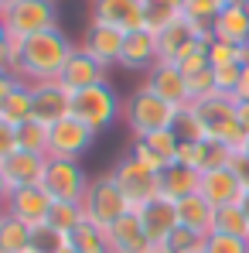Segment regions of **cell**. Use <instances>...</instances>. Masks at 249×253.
I'll return each instance as SVG.
<instances>
[{"label": "cell", "mask_w": 249, "mask_h": 253, "mask_svg": "<svg viewBox=\"0 0 249 253\" xmlns=\"http://www.w3.org/2000/svg\"><path fill=\"white\" fill-rule=\"evenodd\" d=\"M14 3H17V0H0V14H3L7 7H14Z\"/></svg>", "instance_id": "obj_47"}, {"label": "cell", "mask_w": 249, "mask_h": 253, "mask_svg": "<svg viewBox=\"0 0 249 253\" xmlns=\"http://www.w3.org/2000/svg\"><path fill=\"white\" fill-rule=\"evenodd\" d=\"M7 195H10V185H7V174H3V168H0V206H3Z\"/></svg>", "instance_id": "obj_45"}, {"label": "cell", "mask_w": 249, "mask_h": 253, "mask_svg": "<svg viewBox=\"0 0 249 253\" xmlns=\"http://www.w3.org/2000/svg\"><path fill=\"white\" fill-rule=\"evenodd\" d=\"M3 215H7V212H3V206H0V222H3Z\"/></svg>", "instance_id": "obj_49"}, {"label": "cell", "mask_w": 249, "mask_h": 253, "mask_svg": "<svg viewBox=\"0 0 249 253\" xmlns=\"http://www.w3.org/2000/svg\"><path fill=\"white\" fill-rule=\"evenodd\" d=\"M212 38L229 44H246L249 42V14L246 7H222V14L212 21Z\"/></svg>", "instance_id": "obj_25"}, {"label": "cell", "mask_w": 249, "mask_h": 253, "mask_svg": "<svg viewBox=\"0 0 249 253\" xmlns=\"http://www.w3.org/2000/svg\"><path fill=\"white\" fill-rule=\"evenodd\" d=\"M212 92H215V76H212V69L188 76V99H191V103L205 99V96H212Z\"/></svg>", "instance_id": "obj_38"}, {"label": "cell", "mask_w": 249, "mask_h": 253, "mask_svg": "<svg viewBox=\"0 0 249 253\" xmlns=\"http://www.w3.org/2000/svg\"><path fill=\"white\" fill-rule=\"evenodd\" d=\"M154 62H161V55H157V35H150L147 28L130 31L123 42V51H120V65L130 69V72H137V69L150 72Z\"/></svg>", "instance_id": "obj_22"}, {"label": "cell", "mask_w": 249, "mask_h": 253, "mask_svg": "<svg viewBox=\"0 0 249 253\" xmlns=\"http://www.w3.org/2000/svg\"><path fill=\"white\" fill-rule=\"evenodd\" d=\"M229 168L236 171V178H239V185L249 192V151H232V161H229Z\"/></svg>", "instance_id": "obj_40"}, {"label": "cell", "mask_w": 249, "mask_h": 253, "mask_svg": "<svg viewBox=\"0 0 249 253\" xmlns=\"http://www.w3.org/2000/svg\"><path fill=\"white\" fill-rule=\"evenodd\" d=\"M55 0H17L14 7H7L0 17H3V24H7V31H10V38L14 42H28V38H35V35H41L48 28H55Z\"/></svg>", "instance_id": "obj_7"}, {"label": "cell", "mask_w": 249, "mask_h": 253, "mask_svg": "<svg viewBox=\"0 0 249 253\" xmlns=\"http://www.w3.org/2000/svg\"><path fill=\"white\" fill-rule=\"evenodd\" d=\"M75 48L79 44H72V38L55 24V28H48V31H41V35H35V38H28L21 44L17 76L24 83H55Z\"/></svg>", "instance_id": "obj_1"}, {"label": "cell", "mask_w": 249, "mask_h": 253, "mask_svg": "<svg viewBox=\"0 0 249 253\" xmlns=\"http://www.w3.org/2000/svg\"><path fill=\"white\" fill-rule=\"evenodd\" d=\"M181 110L164 103L161 96L147 92V89H137L126 103V124L133 130V137H150L157 130H174L178 126Z\"/></svg>", "instance_id": "obj_4"}, {"label": "cell", "mask_w": 249, "mask_h": 253, "mask_svg": "<svg viewBox=\"0 0 249 253\" xmlns=\"http://www.w3.org/2000/svg\"><path fill=\"white\" fill-rule=\"evenodd\" d=\"M113 174V181H116V188L123 192V199L130 202V209L137 212L140 206H147L150 199H157L161 195V174L157 171H150L143 161H137L133 154H126L116 161V168L109 171Z\"/></svg>", "instance_id": "obj_6"}, {"label": "cell", "mask_w": 249, "mask_h": 253, "mask_svg": "<svg viewBox=\"0 0 249 253\" xmlns=\"http://www.w3.org/2000/svg\"><path fill=\"white\" fill-rule=\"evenodd\" d=\"M137 215H140V222H143L147 240H150L157 250L171 240V233L181 226V222H178V202H174V199H167V195L150 199L147 206H140V209H137Z\"/></svg>", "instance_id": "obj_14"}, {"label": "cell", "mask_w": 249, "mask_h": 253, "mask_svg": "<svg viewBox=\"0 0 249 253\" xmlns=\"http://www.w3.org/2000/svg\"><path fill=\"white\" fill-rule=\"evenodd\" d=\"M51 144V126L41 120H24L17 126V151H31V154H48Z\"/></svg>", "instance_id": "obj_30"}, {"label": "cell", "mask_w": 249, "mask_h": 253, "mask_svg": "<svg viewBox=\"0 0 249 253\" xmlns=\"http://www.w3.org/2000/svg\"><path fill=\"white\" fill-rule=\"evenodd\" d=\"M212 76H215V92H222V96H236L243 69H239V65H222V69H212Z\"/></svg>", "instance_id": "obj_37"}, {"label": "cell", "mask_w": 249, "mask_h": 253, "mask_svg": "<svg viewBox=\"0 0 249 253\" xmlns=\"http://www.w3.org/2000/svg\"><path fill=\"white\" fill-rule=\"evenodd\" d=\"M198 185H202V171L188 168V165H181V161H174V165H167V168L161 171V195L174 199V202L195 195Z\"/></svg>", "instance_id": "obj_24"}, {"label": "cell", "mask_w": 249, "mask_h": 253, "mask_svg": "<svg viewBox=\"0 0 249 253\" xmlns=\"http://www.w3.org/2000/svg\"><path fill=\"white\" fill-rule=\"evenodd\" d=\"M140 89H147V92L161 96L164 103L178 106V110H184V106L191 103V99H188V76H184L174 62H154Z\"/></svg>", "instance_id": "obj_11"}, {"label": "cell", "mask_w": 249, "mask_h": 253, "mask_svg": "<svg viewBox=\"0 0 249 253\" xmlns=\"http://www.w3.org/2000/svg\"><path fill=\"white\" fill-rule=\"evenodd\" d=\"M79 222H85L82 202H51V212H48V226H55V229H62V233H72Z\"/></svg>", "instance_id": "obj_33"}, {"label": "cell", "mask_w": 249, "mask_h": 253, "mask_svg": "<svg viewBox=\"0 0 249 253\" xmlns=\"http://www.w3.org/2000/svg\"><path fill=\"white\" fill-rule=\"evenodd\" d=\"M205 253H249V240L229 236V233H212L205 240Z\"/></svg>", "instance_id": "obj_36"}, {"label": "cell", "mask_w": 249, "mask_h": 253, "mask_svg": "<svg viewBox=\"0 0 249 253\" xmlns=\"http://www.w3.org/2000/svg\"><path fill=\"white\" fill-rule=\"evenodd\" d=\"M82 209H85V219L99 229H109L116 219H123L130 212V202L123 199V192L116 188L113 174H99L89 181L85 188V199H82Z\"/></svg>", "instance_id": "obj_5"}, {"label": "cell", "mask_w": 249, "mask_h": 253, "mask_svg": "<svg viewBox=\"0 0 249 253\" xmlns=\"http://www.w3.org/2000/svg\"><path fill=\"white\" fill-rule=\"evenodd\" d=\"M69 106H72V92L58 83H31V120H41V124H58L69 117Z\"/></svg>", "instance_id": "obj_15"}, {"label": "cell", "mask_w": 249, "mask_h": 253, "mask_svg": "<svg viewBox=\"0 0 249 253\" xmlns=\"http://www.w3.org/2000/svg\"><path fill=\"white\" fill-rule=\"evenodd\" d=\"M215 233H229V236L249 240V215L243 209V202H232V206L215 209Z\"/></svg>", "instance_id": "obj_29"}, {"label": "cell", "mask_w": 249, "mask_h": 253, "mask_svg": "<svg viewBox=\"0 0 249 253\" xmlns=\"http://www.w3.org/2000/svg\"><path fill=\"white\" fill-rule=\"evenodd\" d=\"M0 117L7 120V124L21 126L24 120H31V83H21L14 85V92L3 99V106H0Z\"/></svg>", "instance_id": "obj_28"}, {"label": "cell", "mask_w": 249, "mask_h": 253, "mask_svg": "<svg viewBox=\"0 0 249 253\" xmlns=\"http://www.w3.org/2000/svg\"><path fill=\"white\" fill-rule=\"evenodd\" d=\"M246 14H249V0H246Z\"/></svg>", "instance_id": "obj_50"}, {"label": "cell", "mask_w": 249, "mask_h": 253, "mask_svg": "<svg viewBox=\"0 0 249 253\" xmlns=\"http://www.w3.org/2000/svg\"><path fill=\"white\" fill-rule=\"evenodd\" d=\"M205 240L208 236H198V233L178 226V229L171 233V240L161 247V253H205Z\"/></svg>", "instance_id": "obj_34"}, {"label": "cell", "mask_w": 249, "mask_h": 253, "mask_svg": "<svg viewBox=\"0 0 249 253\" xmlns=\"http://www.w3.org/2000/svg\"><path fill=\"white\" fill-rule=\"evenodd\" d=\"M3 212L24 226H44L48 222V212H51V199L41 185H31V188H14L7 199H3Z\"/></svg>", "instance_id": "obj_13"}, {"label": "cell", "mask_w": 249, "mask_h": 253, "mask_svg": "<svg viewBox=\"0 0 249 253\" xmlns=\"http://www.w3.org/2000/svg\"><path fill=\"white\" fill-rule=\"evenodd\" d=\"M123 103L116 96V89L109 83L89 85V89H79L72 92V106H69V117H75L79 124H85L89 130L103 133L106 126H113V120L120 117Z\"/></svg>", "instance_id": "obj_3"}, {"label": "cell", "mask_w": 249, "mask_h": 253, "mask_svg": "<svg viewBox=\"0 0 249 253\" xmlns=\"http://www.w3.org/2000/svg\"><path fill=\"white\" fill-rule=\"evenodd\" d=\"M198 195H205L215 209H222V206L243 202L246 188L239 185V178H236V171H232V168H215V171H202Z\"/></svg>", "instance_id": "obj_19"}, {"label": "cell", "mask_w": 249, "mask_h": 253, "mask_svg": "<svg viewBox=\"0 0 249 253\" xmlns=\"http://www.w3.org/2000/svg\"><path fill=\"white\" fill-rule=\"evenodd\" d=\"M89 174L82 171L79 161H62V158H48L41 188L48 192L51 202H82L85 188H89Z\"/></svg>", "instance_id": "obj_9"}, {"label": "cell", "mask_w": 249, "mask_h": 253, "mask_svg": "<svg viewBox=\"0 0 249 253\" xmlns=\"http://www.w3.org/2000/svg\"><path fill=\"white\" fill-rule=\"evenodd\" d=\"M236 99H249V65H243V76H239V89H236Z\"/></svg>", "instance_id": "obj_44"}, {"label": "cell", "mask_w": 249, "mask_h": 253, "mask_svg": "<svg viewBox=\"0 0 249 253\" xmlns=\"http://www.w3.org/2000/svg\"><path fill=\"white\" fill-rule=\"evenodd\" d=\"M92 21L109 24L116 31H140L143 28V0H92Z\"/></svg>", "instance_id": "obj_16"}, {"label": "cell", "mask_w": 249, "mask_h": 253, "mask_svg": "<svg viewBox=\"0 0 249 253\" xmlns=\"http://www.w3.org/2000/svg\"><path fill=\"white\" fill-rule=\"evenodd\" d=\"M17 83H21V76L0 65V106H3V99H7V96L14 92V85H17Z\"/></svg>", "instance_id": "obj_41"}, {"label": "cell", "mask_w": 249, "mask_h": 253, "mask_svg": "<svg viewBox=\"0 0 249 253\" xmlns=\"http://www.w3.org/2000/svg\"><path fill=\"white\" fill-rule=\"evenodd\" d=\"M31 250V226L3 215L0 222V253H28Z\"/></svg>", "instance_id": "obj_31"}, {"label": "cell", "mask_w": 249, "mask_h": 253, "mask_svg": "<svg viewBox=\"0 0 249 253\" xmlns=\"http://www.w3.org/2000/svg\"><path fill=\"white\" fill-rule=\"evenodd\" d=\"M96 144V130L79 124L75 117H65L58 124H51V144H48V158H62V161H79L85 151Z\"/></svg>", "instance_id": "obj_10"}, {"label": "cell", "mask_w": 249, "mask_h": 253, "mask_svg": "<svg viewBox=\"0 0 249 253\" xmlns=\"http://www.w3.org/2000/svg\"><path fill=\"white\" fill-rule=\"evenodd\" d=\"M106 240H109V253H161L147 240L143 222H140V215L133 209L106 229Z\"/></svg>", "instance_id": "obj_18"}, {"label": "cell", "mask_w": 249, "mask_h": 253, "mask_svg": "<svg viewBox=\"0 0 249 253\" xmlns=\"http://www.w3.org/2000/svg\"><path fill=\"white\" fill-rule=\"evenodd\" d=\"M14 151H17V126L7 124V120L0 117V165H3Z\"/></svg>", "instance_id": "obj_39"}, {"label": "cell", "mask_w": 249, "mask_h": 253, "mask_svg": "<svg viewBox=\"0 0 249 253\" xmlns=\"http://www.w3.org/2000/svg\"><path fill=\"white\" fill-rule=\"evenodd\" d=\"M236 117H239V126L249 137V99H236Z\"/></svg>", "instance_id": "obj_43"}, {"label": "cell", "mask_w": 249, "mask_h": 253, "mask_svg": "<svg viewBox=\"0 0 249 253\" xmlns=\"http://www.w3.org/2000/svg\"><path fill=\"white\" fill-rule=\"evenodd\" d=\"M28 253H69V233L55 226H35L31 229V250Z\"/></svg>", "instance_id": "obj_32"}, {"label": "cell", "mask_w": 249, "mask_h": 253, "mask_svg": "<svg viewBox=\"0 0 249 253\" xmlns=\"http://www.w3.org/2000/svg\"><path fill=\"white\" fill-rule=\"evenodd\" d=\"M58 83L65 85L69 92H79V89H89V85L106 83V69H103L92 55H85L82 48H75V51H72V58H69V62H65V69H62Z\"/></svg>", "instance_id": "obj_21"}, {"label": "cell", "mask_w": 249, "mask_h": 253, "mask_svg": "<svg viewBox=\"0 0 249 253\" xmlns=\"http://www.w3.org/2000/svg\"><path fill=\"white\" fill-rule=\"evenodd\" d=\"M243 209H246V215H249V192L243 195Z\"/></svg>", "instance_id": "obj_48"}, {"label": "cell", "mask_w": 249, "mask_h": 253, "mask_svg": "<svg viewBox=\"0 0 249 253\" xmlns=\"http://www.w3.org/2000/svg\"><path fill=\"white\" fill-rule=\"evenodd\" d=\"M181 14H184V0H143V28L150 35H161Z\"/></svg>", "instance_id": "obj_26"}, {"label": "cell", "mask_w": 249, "mask_h": 253, "mask_svg": "<svg viewBox=\"0 0 249 253\" xmlns=\"http://www.w3.org/2000/svg\"><path fill=\"white\" fill-rule=\"evenodd\" d=\"M178 222L184 229L198 233V236H212L215 233V206L208 202L205 195L195 192V195H188V199L178 202Z\"/></svg>", "instance_id": "obj_23"}, {"label": "cell", "mask_w": 249, "mask_h": 253, "mask_svg": "<svg viewBox=\"0 0 249 253\" xmlns=\"http://www.w3.org/2000/svg\"><path fill=\"white\" fill-rule=\"evenodd\" d=\"M178 151H181V133H178V126L174 130H157V133H150V137H137V144H133V158L137 161H143L150 171H161L167 165H174L178 161Z\"/></svg>", "instance_id": "obj_12"}, {"label": "cell", "mask_w": 249, "mask_h": 253, "mask_svg": "<svg viewBox=\"0 0 249 253\" xmlns=\"http://www.w3.org/2000/svg\"><path fill=\"white\" fill-rule=\"evenodd\" d=\"M123 42H126L123 31H116V28H109V24H96V21H89V28H85L79 48H82L85 55H92V58L106 69V65H120Z\"/></svg>", "instance_id": "obj_17"}, {"label": "cell", "mask_w": 249, "mask_h": 253, "mask_svg": "<svg viewBox=\"0 0 249 253\" xmlns=\"http://www.w3.org/2000/svg\"><path fill=\"white\" fill-rule=\"evenodd\" d=\"M69 247L75 253H109V240H106V229H99L85 219L69 233Z\"/></svg>", "instance_id": "obj_27"}, {"label": "cell", "mask_w": 249, "mask_h": 253, "mask_svg": "<svg viewBox=\"0 0 249 253\" xmlns=\"http://www.w3.org/2000/svg\"><path fill=\"white\" fill-rule=\"evenodd\" d=\"M246 151H249V144H246Z\"/></svg>", "instance_id": "obj_51"}, {"label": "cell", "mask_w": 249, "mask_h": 253, "mask_svg": "<svg viewBox=\"0 0 249 253\" xmlns=\"http://www.w3.org/2000/svg\"><path fill=\"white\" fill-rule=\"evenodd\" d=\"M246 44H249V42H246Z\"/></svg>", "instance_id": "obj_52"}, {"label": "cell", "mask_w": 249, "mask_h": 253, "mask_svg": "<svg viewBox=\"0 0 249 253\" xmlns=\"http://www.w3.org/2000/svg\"><path fill=\"white\" fill-rule=\"evenodd\" d=\"M3 174H7V185L10 192L14 188H31V185H41L44 168H48V154H31V151H14L3 165Z\"/></svg>", "instance_id": "obj_20"}, {"label": "cell", "mask_w": 249, "mask_h": 253, "mask_svg": "<svg viewBox=\"0 0 249 253\" xmlns=\"http://www.w3.org/2000/svg\"><path fill=\"white\" fill-rule=\"evenodd\" d=\"M205 42H212V24H198V21L181 14L174 24H167L157 35V55H161V62H174L178 65L188 51H195Z\"/></svg>", "instance_id": "obj_8"}, {"label": "cell", "mask_w": 249, "mask_h": 253, "mask_svg": "<svg viewBox=\"0 0 249 253\" xmlns=\"http://www.w3.org/2000/svg\"><path fill=\"white\" fill-rule=\"evenodd\" d=\"M0 65L10 69V31H7L3 17H0ZM10 72H14V69H10Z\"/></svg>", "instance_id": "obj_42"}, {"label": "cell", "mask_w": 249, "mask_h": 253, "mask_svg": "<svg viewBox=\"0 0 249 253\" xmlns=\"http://www.w3.org/2000/svg\"><path fill=\"white\" fill-rule=\"evenodd\" d=\"M195 124L202 130V140H218L232 151H246L249 137L239 126V117H236V96H222V92H212L198 103H188Z\"/></svg>", "instance_id": "obj_2"}, {"label": "cell", "mask_w": 249, "mask_h": 253, "mask_svg": "<svg viewBox=\"0 0 249 253\" xmlns=\"http://www.w3.org/2000/svg\"><path fill=\"white\" fill-rule=\"evenodd\" d=\"M225 7H246V0H225Z\"/></svg>", "instance_id": "obj_46"}, {"label": "cell", "mask_w": 249, "mask_h": 253, "mask_svg": "<svg viewBox=\"0 0 249 253\" xmlns=\"http://www.w3.org/2000/svg\"><path fill=\"white\" fill-rule=\"evenodd\" d=\"M225 0H184V17L198 21V24H212L222 14Z\"/></svg>", "instance_id": "obj_35"}]
</instances>
